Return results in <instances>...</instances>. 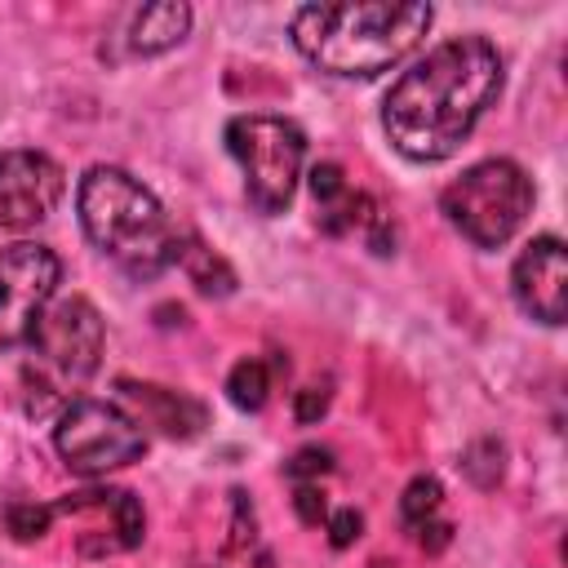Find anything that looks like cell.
Segmentation results:
<instances>
[{
	"label": "cell",
	"instance_id": "obj_1",
	"mask_svg": "<svg viewBox=\"0 0 568 568\" xmlns=\"http://www.w3.org/2000/svg\"><path fill=\"white\" fill-rule=\"evenodd\" d=\"M501 93V53L484 36H453L417 58L382 102V129L408 160H448Z\"/></svg>",
	"mask_w": 568,
	"mask_h": 568
},
{
	"label": "cell",
	"instance_id": "obj_2",
	"mask_svg": "<svg viewBox=\"0 0 568 568\" xmlns=\"http://www.w3.org/2000/svg\"><path fill=\"white\" fill-rule=\"evenodd\" d=\"M430 4L422 0H355V4H302L288 22L297 53L328 75L390 71L430 31Z\"/></svg>",
	"mask_w": 568,
	"mask_h": 568
},
{
	"label": "cell",
	"instance_id": "obj_3",
	"mask_svg": "<svg viewBox=\"0 0 568 568\" xmlns=\"http://www.w3.org/2000/svg\"><path fill=\"white\" fill-rule=\"evenodd\" d=\"M80 226L129 280H155L178 262V231L160 200L115 164H93L75 191Z\"/></svg>",
	"mask_w": 568,
	"mask_h": 568
},
{
	"label": "cell",
	"instance_id": "obj_4",
	"mask_svg": "<svg viewBox=\"0 0 568 568\" xmlns=\"http://www.w3.org/2000/svg\"><path fill=\"white\" fill-rule=\"evenodd\" d=\"M27 346H31L27 368H22L27 413L36 417L53 408L62 413L102 359V315L84 297H62L40 315Z\"/></svg>",
	"mask_w": 568,
	"mask_h": 568
},
{
	"label": "cell",
	"instance_id": "obj_5",
	"mask_svg": "<svg viewBox=\"0 0 568 568\" xmlns=\"http://www.w3.org/2000/svg\"><path fill=\"white\" fill-rule=\"evenodd\" d=\"M439 209L475 248H501L532 213V182L515 160H479L444 186Z\"/></svg>",
	"mask_w": 568,
	"mask_h": 568
},
{
	"label": "cell",
	"instance_id": "obj_6",
	"mask_svg": "<svg viewBox=\"0 0 568 568\" xmlns=\"http://www.w3.org/2000/svg\"><path fill=\"white\" fill-rule=\"evenodd\" d=\"M226 151L240 160L244 169V191L248 204L257 213H284L293 204L297 178H302V160H306V138L293 120L284 115H235L226 124Z\"/></svg>",
	"mask_w": 568,
	"mask_h": 568
},
{
	"label": "cell",
	"instance_id": "obj_7",
	"mask_svg": "<svg viewBox=\"0 0 568 568\" xmlns=\"http://www.w3.org/2000/svg\"><path fill=\"white\" fill-rule=\"evenodd\" d=\"M53 444L62 453V462L80 475H106L115 466H129L142 457L146 448V430L106 399H71L58 413V430Z\"/></svg>",
	"mask_w": 568,
	"mask_h": 568
},
{
	"label": "cell",
	"instance_id": "obj_8",
	"mask_svg": "<svg viewBox=\"0 0 568 568\" xmlns=\"http://www.w3.org/2000/svg\"><path fill=\"white\" fill-rule=\"evenodd\" d=\"M62 262L44 244H9L0 248V351H13L31 342L53 288H58Z\"/></svg>",
	"mask_w": 568,
	"mask_h": 568
},
{
	"label": "cell",
	"instance_id": "obj_9",
	"mask_svg": "<svg viewBox=\"0 0 568 568\" xmlns=\"http://www.w3.org/2000/svg\"><path fill=\"white\" fill-rule=\"evenodd\" d=\"M62 164L44 151H0V226H36L62 200Z\"/></svg>",
	"mask_w": 568,
	"mask_h": 568
},
{
	"label": "cell",
	"instance_id": "obj_10",
	"mask_svg": "<svg viewBox=\"0 0 568 568\" xmlns=\"http://www.w3.org/2000/svg\"><path fill=\"white\" fill-rule=\"evenodd\" d=\"M510 288L524 315L541 324H564L568 315V248L559 235H537L510 271Z\"/></svg>",
	"mask_w": 568,
	"mask_h": 568
},
{
	"label": "cell",
	"instance_id": "obj_11",
	"mask_svg": "<svg viewBox=\"0 0 568 568\" xmlns=\"http://www.w3.org/2000/svg\"><path fill=\"white\" fill-rule=\"evenodd\" d=\"M53 510L62 515H93L102 524H93L89 532H80V550L84 555H115V550H133L142 541V501L129 488H89V493H71L62 497Z\"/></svg>",
	"mask_w": 568,
	"mask_h": 568
},
{
	"label": "cell",
	"instance_id": "obj_12",
	"mask_svg": "<svg viewBox=\"0 0 568 568\" xmlns=\"http://www.w3.org/2000/svg\"><path fill=\"white\" fill-rule=\"evenodd\" d=\"M115 390L129 404H138V417H133L138 426H155L169 439H191L204 426V404L182 395V390H169V386H155V382H129V377H120Z\"/></svg>",
	"mask_w": 568,
	"mask_h": 568
},
{
	"label": "cell",
	"instance_id": "obj_13",
	"mask_svg": "<svg viewBox=\"0 0 568 568\" xmlns=\"http://www.w3.org/2000/svg\"><path fill=\"white\" fill-rule=\"evenodd\" d=\"M186 31H191V4H182V0H155V4L138 9L129 44H133V53L155 58V53H169L173 44H182Z\"/></svg>",
	"mask_w": 568,
	"mask_h": 568
},
{
	"label": "cell",
	"instance_id": "obj_14",
	"mask_svg": "<svg viewBox=\"0 0 568 568\" xmlns=\"http://www.w3.org/2000/svg\"><path fill=\"white\" fill-rule=\"evenodd\" d=\"M178 266L186 271V280L209 293V297H226L235 293V271L226 266V257H217L209 244H200L195 235H178Z\"/></svg>",
	"mask_w": 568,
	"mask_h": 568
},
{
	"label": "cell",
	"instance_id": "obj_15",
	"mask_svg": "<svg viewBox=\"0 0 568 568\" xmlns=\"http://www.w3.org/2000/svg\"><path fill=\"white\" fill-rule=\"evenodd\" d=\"M226 395H231L235 408L257 413V408L266 404V395H271V368H266L257 355L240 359V364L231 368V377H226Z\"/></svg>",
	"mask_w": 568,
	"mask_h": 568
},
{
	"label": "cell",
	"instance_id": "obj_16",
	"mask_svg": "<svg viewBox=\"0 0 568 568\" xmlns=\"http://www.w3.org/2000/svg\"><path fill=\"white\" fill-rule=\"evenodd\" d=\"M462 470H466V479H470L475 488H493V484L501 479V470H506V448H501V439H493V435L475 439V444L462 453Z\"/></svg>",
	"mask_w": 568,
	"mask_h": 568
},
{
	"label": "cell",
	"instance_id": "obj_17",
	"mask_svg": "<svg viewBox=\"0 0 568 568\" xmlns=\"http://www.w3.org/2000/svg\"><path fill=\"white\" fill-rule=\"evenodd\" d=\"M439 501H444V484H439L435 475H417V479L404 488V497H399V515H404L408 528H422L426 519L439 515Z\"/></svg>",
	"mask_w": 568,
	"mask_h": 568
},
{
	"label": "cell",
	"instance_id": "obj_18",
	"mask_svg": "<svg viewBox=\"0 0 568 568\" xmlns=\"http://www.w3.org/2000/svg\"><path fill=\"white\" fill-rule=\"evenodd\" d=\"M53 524V506H36V501H13L4 510V528L18 537V541H40Z\"/></svg>",
	"mask_w": 568,
	"mask_h": 568
},
{
	"label": "cell",
	"instance_id": "obj_19",
	"mask_svg": "<svg viewBox=\"0 0 568 568\" xmlns=\"http://www.w3.org/2000/svg\"><path fill=\"white\" fill-rule=\"evenodd\" d=\"M284 470H288V479H297V484H311V479H320L324 470H333V448L306 444V448H297V453H293V462H288Z\"/></svg>",
	"mask_w": 568,
	"mask_h": 568
},
{
	"label": "cell",
	"instance_id": "obj_20",
	"mask_svg": "<svg viewBox=\"0 0 568 568\" xmlns=\"http://www.w3.org/2000/svg\"><path fill=\"white\" fill-rule=\"evenodd\" d=\"M328 399H333V390L328 386H302L297 395H293V417L302 422V426H315L324 413H328Z\"/></svg>",
	"mask_w": 568,
	"mask_h": 568
},
{
	"label": "cell",
	"instance_id": "obj_21",
	"mask_svg": "<svg viewBox=\"0 0 568 568\" xmlns=\"http://www.w3.org/2000/svg\"><path fill=\"white\" fill-rule=\"evenodd\" d=\"M342 191H346V182H342V169H337V164H315V169H311V195H315L320 204L342 200Z\"/></svg>",
	"mask_w": 568,
	"mask_h": 568
},
{
	"label": "cell",
	"instance_id": "obj_22",
	"mask_svg": "<svg viewBox=\"0 0 568 568\" xmlns=\"http://www.w3.org/2000/svg\"><path fill=\"white\" fill-rule=\"evenodd\" d=\"M293 506H297V519H302V524H320V519H328V501H324L320 484H297Z\"/></svg>",
	"mask_w": 568,
	"mask_h": 568
},
{
	"label": "cell",
	"instance_id": "obj_23",
	"mask_svg": "<svg viewBox=\"0 0 568 568\" xmlns=\"http://www.w3.org/2000/svg\"><path fill=\"white\" fill-rule=\"evenodd\" d=\"M364 532V519H359V510H337V515H328V541L337 546V550H346L355 537Z\"/></svg>",
	"mask_w": 568,
	"mask_h": 568
},
{
	"label": "cell",
	"instance_id": "obj_24",
	"mask_svg": "<svg viewBox=\"0 0 568 568\" xmlns=\"http://www.w3.org/2000/svg\"><path fill=\"white\" fill-rule=\"evenodd\" d=\"M417 541H422L426 555H439V550L453 541V524H444V519H426V524L417 528Z\"/></svg>",
	"mask_w": 568,
	"mask_h": 568
}]
</instances>
